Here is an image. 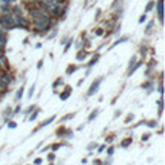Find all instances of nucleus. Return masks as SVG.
I'll use <instances>...</instances> for the list:
<instances>
[{
	"instance_id": "nucleus-1",
	"label": "nucleus",
	"mask_w": 165,
	"mask_h": 165,
	"mask_svg": "<svg viewBox=\"0 0 165 165\" xmlns=\"http://www.w3.org/2000/svg\"><path fill=\"white\" fill-rule=\"evenodd\" d=\"M50 25H51V22L48 16H41V17H38V19H35V26L41 32H45L50 28Z\"/></svg>"
},
{
	"instance_id": "nucleus-2",
	"label": "nucleus",
	"mask_w": 165,
	"mask_h": 165,
	"mask_svg": "<svg viewBox=\"0 0 165 165\" xmlns=\"http://www.w3.org/2000/svg\"><path fill=\"white\" fill-rule=\"evenodd\" d=\"M12 20H13V28H28V20L22 15L12 16Z\"/></svg>"
},
{
	"instance_id": "nucleus-3",
	"label": "nucleus",
	"mask_w": 165,
	"mask_h": 165,
	"mask_svg": "<svg viewBox=\"0 0 165 165\" xmlns=\"http://www.w3.org/2000/svg\"><path fill=\"white\" fill-rule=\"evenodd\" d=\"M0 25L3 29H12L13 28V20H12V16L9 13H4L3 16L0 17Z\"/></svg>"
},
{
	"instance_id": "nucleus-4",
	"label": "nucleus",
	"mask_w": 165,
	"mask_h": 165,
	"mask_svg": "<svg viewBox=\"0 0 165 165\" xmlns=\"http://www.w3.org/2000/svg\"><path fill=\"white\" fill-rule=\"evenodd\" d=\"M101 81H103V78H101V77H100V78H97L96 81H93V84L90 86V90L87 91V96H88V97H90V96H94V94L99 91Z\"/></svg>"
},
{
	"instance_id": "nucleus-5",
	"label": "nucleus",
	"mask_w": 165,
	"mask_h": 165,
	"mask_svg": "<svg viewBox=\"0 0 165 165\" xmlns=\"http://www.w3.org/2000/svg\"><path fill=\"white\" fill-rule=\"evenodd\" d=\"M0 81L3 82L4 86H9L12 82V75L10 74H0Z\"/></svg>"
},
{
	"instance_id": "nucleus-6",
	"label": "nucleus",
	"mask_w": 165,
	"mask_h": 165,
	"mask_svg": "<svg viewBox=\"0 0 165 165\" xmlns=\"http://www.w3.org/2000/svg\"><path fill=\"white\" fill-rule=\"evenodd\" d=\"M54 120H55V116H51L50 119H46V120H45L44 123L39 124V126H38V128L35 129V132H36V130H39V129H42V128H45V126H48V124H51L52 122H54Z\"/></svg>"
},
{
	"instance_id": "nucleus-7",
	"label": "nucleus",
	"mask_w": 165,
	"mask_h": 165,
	"mask_svg": "<svg viewBox=\"0 0 165 165\" xmlns=\"http://www.w3.org/2000/svg\"><path fill=\"white\" fill-rule=\"evenodd\" d=\"M71 87H65V91H62L61 94H59V99L61 100H67L68 97H70V94H71Z\"/></svg>"
},
{
	"instance_id": "nucleus-8",
	"label": "nucleus",
	"mask_w": 165,
	"mask_h": 165,
	"mask_svg": "<svg viewBox=\"0 0 165 165\" xmlns=\"http://www.w3.org/2000/svg\"><path fill=\"white\" fill-rule=\"evenodd\" d=\"M6 45V33L4 29H0V48H4Z\"/></svg>"
},
{
	"instance_id": "nucleus-9",
	"label": "nucleus",
	"mask_w": 165,
	"mask_h": 165,
	"mask_svg": "<svg viewBox=\"0 0 165 165\" xmlns=\"http://www.w3.org/2000/svg\"><path fill=\"white\" fill-rule=\"evenodd\" d=\"M158 16H159V20L162 23V12H164V6H162V0H158Z\"/></svg>"
},
{
	"instance_id": "nucleus-10",
	"label": "nucleus",
	"mask_w": 165,
	"mask_h": 165,
	"mask_svg": "<svg viewBox=\"0 0 165 165\" xmlns=\"http://www.w3.org/2000/svg\"><path fill=\"white\" fill-rule=\"evenodd\" d=\"M130 143H132V138H126V139H123L120 142V146H122V148H128Z\"/></svg>"
},
{
	"instance_id": "nucleus-11",
	"label": "nucleus",
	"mask_w": 165,
	"mask_h": 165,
	"mask_svg": "<svg viewBox=\"0 0 165 165\" xmlns=\"http://www.w3.org/2000/svg\"><path fill=\"white\" fill-rule=\"evenodd\" d=\"M99 58H100V55H99V54H96L94 57L91 58V61L88 62V65H87V67H90V68H91V67H93L94 64H96V62H97V61H99Z\"/></svg>"
},
{
	"instance_id": "nucleus-12",
	"label": "nucleus",
	"mask_w": 165,
	"mask_h": 165,
	"mask_svg": "<svg viewBox=\"0 0 165 165\" xmlns=\"http://www.w3.org/2000/svg\"><path fill=\"white\" fill-rule=\"evenodd\" d=\"M99 109H96V110H93V113H91L90 116H88V122H91V120H94V119H96V117H97V116H99Z\"/></svg>"
},
{
	"instance_id": "nucleus-13",
	"label": "nucleus",
	"mask_w": 165,
	"mask_h": 165,
	"mask_svg": "<svg viewBox=\"0 0 165 165\" xmlns=\"http://www.w3.org/2000/svg\"><path fill=\"white\" fill-rule=\"evenodd\" d=\"M128 39H129L128 36H123V38H120V39H117V41H116L115 44L112 45V48H115L116 45H119V44H123V42H126V41H128Z\"/></svg>"
},
{
	"instance_id": "nucleus-14",
	"label": "nucleus",
	"mask_w": 165,
	"mask_h": 165,
	"mask_svg": "<svg viewBox=\"0 0 165 165\" xmlns=\"http://www.w3.org/2000/svg\"><path fill=\"white\" fill-rule=\"evenodd\" d=\"M86 58H87V52H86V51L78 52V55H77V59H78V61H82V59H86Z\"/></svg>"
},
{
	"instance_id": "nucleus-15",
	"label": "nucleus",
	"mask_w": 165,
	"mask_h": 165,
	"mask_svg": "<svg viewBox=\"0 0 165 165\" xmlns=\"http://www.w3.org/2000/svg\"><path fill=\"white\" fill-rule=\"evenodd\" d=\"M23 88H25V87H20V88L17 90V93H16V100H20V99H22V96H23Z\"/></svg>"
},
{
	"instance_id": "nucleus-16",
	"label": "nucleus",
	"mask_w": 165,
	"mask_h": 165,
	"mask_svg": "<svg viewBox=\"0 0 165 165\" xmlns=\"http://www.w3.org/2000/svg\"><path fill=\"white\" fill-rule=\"evenodd\" d=\"M75 70H77V67H74V65H70L68 67V68H67V74L70 75V74H73V73H74Z\"/></svg>"
},
{
	"instance_id": "nucleus-17",
	"label": "nucleus",
	"mask_w": 165,
	"mask_h": 165,
	"mask_svg": "<svg viewBox=\"0 0 165 165\" xmlns=\"http://www.w3.org/2000/svg\"><path fill=\"white\" fill-rule=\"evenodd\" d=\"M155 8V2H149L148 4H146V12H149V10H152V9Z\"/></svg>"
},
{
	"instance_id": "nucleus-18",
	"label": "nucleus",
	"mask_w": 165,
	"mask_h": 165,
	"mask_svg": "<svg viewBox=\"0 0 165 165\" xmlns=\"http://www.w3.org/2000/svg\"><path fill=\"white\" fill-rule=\"evenodd\" d=\"M33 93H35V84H33L32 87L29 88V93H28V99H31V97H32V96H33Z\"/></svg>"
},
{
	"instance_id": "nucleus-19",
	"label": "nucleus",
	"mask_w": 165,
	"mask_h": 165,
	"mask_svg": "<svg viewBox=\"0 0 165 165\" xmlns=\"http://www.w3.org/2000/svg\"><path fill=\"white\" fill-rule=\"evenodd\" d=\"M154 26H155V23H154V22H151V23L146 26V31H145V32H146V33H151V31H152V28H154Z\"/></svg>"
},
{
	"instance_id": "nucleus-20",
	"label": "nucleus",
	"mask_w": 165,
	"mask_h": 165,
	"mask_svg": "<svg viewBox=\"0 0 165 165\" xmlns=\"http://www.w3.org/2000/svg\"><path fill=\"white\" fill-rule=\"evenodd\" d=\"M135 62H136V57H132V58H130V61H129V70L135 65Z\"/></svg>"
},
{
	"instance_id": "nucleus-21",
	"label": "nucleus",
	"mask_w": 165,
	"mask_h": 165,
	"mask_svg": "<svg viewBox=\"0 0 165 165\" xmlns=\"http://www.w3.org/2000/svg\"><path fill=\"white\" fill-rule=\"evenodd\" d=\"M2 12H4V13H9V4H8V3L2 6Z\"/></svg>"
},
{
	"instance_id": "nucleus-22",
	"label": "nucleus",
	"mask_w": 165,
	"mask_h": 165,
	"mask_svg": "<svg viewBox=\"0 0 165 165\" xmlns=\"http://www.w3.org/2000/svg\"><path fill=\"white\" fill-rule=\"evenodd\" d=\"M146 124H148L149 128H157V122H155V120H151V122H148Z\"/></svg>"
},
{
	"instance_id": "nucleus-23",
	"label": "nucleus",
	"mask_w": 165,
	"mask_h": 165,
	"mask_svg": "<svg viewBox=\"0 0 165 165\" xmlns=\"http://www.w3.org/2000/svg\"><path fill=\"white\" fill-rule=\"evenodd\" d=\"M38 113H39V110H36V112H35V113H33V115L29 117V120H31V122H32V120H35V119H36V116H38Z\"/></svg>"
},
{
	"instance_id": "nucleus-24",
	"label": "nucleus",
	"mask_w": 165,
	"mask_h": 165,
	"mask_svg": "<svg viewBox=\"0 0 165 165\" xmlns=\"http://www.w3.org/2000/svg\"><path fill=\"white\" fill-rule=\"evenodd\" d=\"M71 44H73V39H70V41H68V44H67V46H65V50H64V52H67V51L70 50V46H71Z\"/></svg>"
},
{
	"instance_id": "nucleus-25",
	"label": "nucleus",
	"mask_w": 165,
	"mask_h": 165,
	"mask_svg": "<svg viewBox=\"0 0 165 165\" xmlns=\"http://www.w3.org/2000/svg\"><path fill=\"white\" fill-rule=\"evenodd\" d=\"M59 84H62V80H61V78H58L57 81L54 82V88H55V87H58V86H59Z\"/></svg>"
},
{
	"instance_id": "nucleus-26",
	"label": "nucleus",
	"mask_w": 165,
	"mask_h": 165,
	"mask_svg": "<svg viewBox=\"0 0 165 165\" xmlns=\"http://www.w3.org/2000/svg\"><path fill=\"white\" fill-rule=\"evenodd\" d=\"M145 20H146V16H145V15H142V16L139 17V23H143Z\"/></svg>"
},
{
	"instance_id": "nucleus-27",
	"label": "nucleus",
	"mask_w": 165,
	"mask_h": 165,
	"mask_svg": "<svg viewBox=\"0 0 165 165\" xmlns=\"http://www.w3.org/2000/svg\"><path fill=\"white\" fill-rule=\"evenodd\" d=\"M73 117H74V115H67L62 120H70V119H73Z\"/></svg>"
},
{
	"instance_id": "nucleus-28",
	"label": "nucleus",
	"mask_w": 165,
	"mask_h": 165,
	"mask_svg": "<svg viewBox=\"0 0 165 165\" xmlns=\"http://www.w3.org/2000/svg\"><path fill=\"white\" fill-rule=\"evenodd\" d=\"M33 109H35V106H31V107H29V109H28V110H26V112H25V115H29V113L32 112Z\"/></svg>"
},
{
	"instance_id": "nucleus-29",
	"label": "nucleus",
	"mask_w": 165,
	"mask_h": 165,
	"mask_svg": "<svg viewBox=\"0 0 165 165\" xmlns=\"http://www.w3.org/2000/svg\"><path fill=\"white\" fill-rule=\"evenodd\" d=\"M96 35H97V36H101V35H103V29H97V31H96Z\"/></svg>"
},
{
	"instance_id": "nucleus-30",
	"label": "nucleus",
	"mask_w": 165,
	"mask_h": 165,
	"mask_svg": "<svg viewBox=\"0 0 165 165\" xmlns=\"http://www.w3.org/2000/svg\"><path fill=\"white\" fill-rule=\"evenodd\" d=\"M48 159H50V161H54V159H55V155H54V154H50V155H48Z\"/></svg>"
},
{
	"instance_id": "nucleus-31",
	"label": "nucleus",
	"mask_w": 165,
	"mask_h": 165,
	"mask_svg": "<svg viewBox=\"0 0 165 165\" xmlns=\"http://www.w3.org/2000/svg\"><path fill=\"white\" fill-rule=\"evenodd\" d=\"M57 31H58V29H54V31H52V33L50 35V38H54V36L57 35Z\"/></svg>"
},
{
	"instance_id": "nucleus-32",
	"label": "nucleus",
	"mask_w": 165,
	"mask_h": 165,
	"mask_svg": "<svg viewBox=\"0 0 165 165\" xmlns=\"http://www.w3.org/2000/svg\"><path fill=\"white\" fill-rule=\"evenodd\" d=\"M9 128H16V122H10V123H9Z\"/></svg>"
},
{
	"instance_id": "nucleus-33",
	"label": "nucleus",
	"mask_w": 165,
	"mask_h": 165,
	"mask_svg": "<svg viewBox=\"0 0 165 165\" xmlns=\"http://www.w3.org/2000/svg\"><path fill=\"white\" fill-rule=\"evenodd\" d=\"M132 119H133V115H129L128 117H126V123H128L129 120H132Z\"/></svg>"
},
{
	"instance_id": "nucleus-34",
	"label": "nucleus",
	"mask_w": 165,
	"mask_h": 165,
	"mask_svg": "<svg viewBox=\"0 0 165 165\" xmlns=\"http://www.w3.org/2000/svg\"><path fill=\"white\" fill-rule=\"evenodd\" d=\"M33 162H35V164H41V162H42V159H41V158H36V159H35Z\"/></svg>"
},
{
	"instance_id": "nucleus-35",
	"label": "nucleus",
	"mask_w": 165,
	"mask_h": 165,
	"mask_svg": "<svg viewBox=\"0 0 165 165\" xmlns=\"http://www.w3.org/2000/svg\"><path fill=\"white\" fill-rule=\"evenodd\" d=\"M59 146H61V145H58V143H55V145H52V149H54V151H57V149L59 148Z\"/></svg>"
},
{
	"instance_id": "nucleus-36",
	"label": "nucleus",
	"mask_w": 165,
	"mask_h": 165,
	"mask_svg": "<svg viewBox=\"0 0 165 165\" xmlns=\"http://www.w3.org/2000/svg\"><path fill=\"white\" fill-rule=\"evenodd\" d=\"M96 146H97L96 143H90V145H88V149H93V148H96Z\"/></svg>"
},
{
	"instance_id": "nucleus-37",
	"label": "nucleus",
	"mask_w": 165,
	"mask_h": 165,
	"mask_svg": "<svg viewBox=\"0 0 165 165\" xmlns=\"http://www.w3.org/2000/svg\"><path fill=\"white\" fill-rule=\"evenodd\" d=\"M42 64H44V61H42V59H41V61L38 62V65H36V67H38V68H42Z\"/></svg>"
},
{
	"instance_id": "nucleus-38",
	"label": "nucleus",
	"mask_w": 165,
	"mask_h": 165,
	"mask_svg": "<svg viewBox=\"0 0 165 165\" xmlns=\"http://www.w3.org/2000/svg\"><path fill=\"white\" fill-rule=\"evenodd\" d=\"M113 151H115V149H113V148H109L107 154H109V155H112V154H113Z\"/></svg>"
},
{
	"instance_id": "nucleus-39",
	"label": "nucleus",
	"mask_w": 165,
	"mask_h": 165,
	"mask_svg": "<svg viewBox=\"0 0 165 165\" xmlns=\"http://www.w3.org/2000/svg\"><path fill=\"white\" fill-rule=\"evenodd\" d=\"M104 146H106V145H101V146H100V148H99V152H101V151H104Z\"/></svg>"
},
{
	"instance_id": "nucleus-40",
	"label": "nucleus",
	"mask_w": 165,
	"mask_h": 165,
	"mask_svg": "<svg viewBox=\"0 0 165 165\" xmlns=\"http://www.w3.org/2000/svg\"><path fill=\"white\" fill-rule=\"evenodd\" d=\"M2 54H3V52H2V48H0V55H2Z\"/></svg>"
}]
</instances>
